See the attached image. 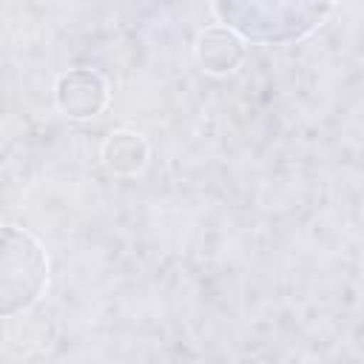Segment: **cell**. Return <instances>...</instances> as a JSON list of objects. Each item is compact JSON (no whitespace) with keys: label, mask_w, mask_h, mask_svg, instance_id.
I'll list each match as a JSON object with an SVG mask.
<instances>
[{"label":"cell","mask_w":364,"mask_h":364,"mask_svg":"<svg viewBox=\"0 0 364 364\" xmlns=\"http://www.w3.org/2000/svg\"><path fill=\"white\" fill-rule=\"evenodd\" d=\"M196 60L208 74H230L245 60V40L228 26H210L196 40Z\"/></svg>","instance_id":"cell-3"},{"label":"cell","mask_w":364,"mask_h":364,"mask_svg":"<svg viewBox=\"0 0 364 364\" xmlns=\"http://www.w3.org/2000/svg\"><path fill=\"white\" fill-rule=\"evenodd\" d=\"M57 108L71 119L97 117L108 105V82L91 68H71L54 85Z\"/></svg>","instance_id":"cell-2"},{"label":"cell","mask_w":364,"mask_h":364,"mask_svg":"<svg viewBox=\"0 0 364 364\" xmlns=\"http://www.w3.org/2000/svg\"><path fill=\"white\" fill-rule=\"evenodd\" d=\"M48 284V256L37 236L26 228L3 225V250H0V299L3 316L28 310L43 287Z\"/></svg>","instance_id":"cell-1"},{"label":"cell","mask_w":364,"mask_h":364,"mask_svg":"<svg viewBox=\"0 0 364 364\" xmlns=\"http://www.w3.org/2000/svg\"><path fill=\"white\" fill-rule=\"evenodd\" d=\"M151 148L142 139V134L119 128L114 134H108V139L102 142V162L111 173L117 176H134L148 165Z\"/></svg>","instance_id":"cell-4"}]
</instances>
